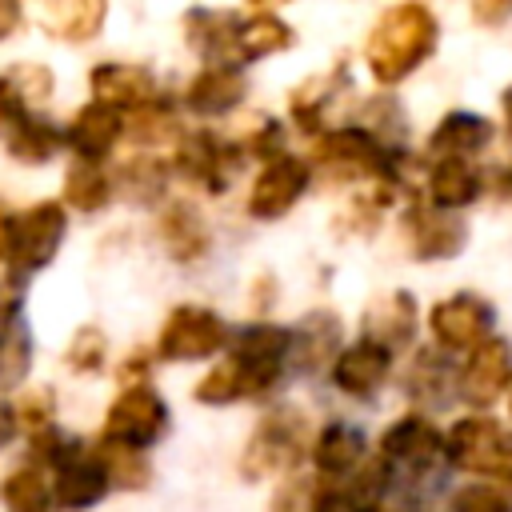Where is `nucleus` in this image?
<instances>
[{
	"mask_svg": "<svg viewBox=\"0 0 512 512\" xmlns=\"http://www.w3.org/2000/svg\"><path fill=\"white\" fill-rule=\"evenodd\" d=\"M228 328L224 320L204 308V304H180L168 312L160 336H156V356L160 360H208L224 352Z\"/></svg>",
	"mask_w": 512,
	"mask_h": 512,
	"instance_id": "nucleus-8",
	"label": "nucleus"
},
{
	"mask_svg": "<svg viewBox=\"0 0 512 512\" xmlns=\"http://www.w3.org/2000/svg\"><path fill=\"white\" fill-rule=\"evenodd\" d=\"M240 148H244V156H256V160H268V164L280 160L284 156V124L260 120V128H252Z\"/></svg>",
	"mask_w": 512,
	"mask_h": 512,
	"instance_id": "nucleus-44",
	"label": "nucleus"
},
{
	"mask_svg": "<svg viewBox=\"0 0 512 512\" xmlns=\"http://www.w3.org/2000/svg\"><path fill=\"white\" fill-rule=\"evenodd\" d=\"M308 184H312V160L284 152L280 160H272V164L260 168V176H256L244 208L256 220H276L288 208H296V200L308 192Z\"/></svg>",
	"mask_w": 512,
	"mask_h": 512,
	"instance_id": "nucleus-12",
	"label": "nucleus"
},
{
	"mask_svg": "<svg viewBox=\"0 0 512 512\" xmlns=\"http://www.w3.org/2000/svg\"><path fill=\"white\" fill-rule=\"evenodd\" d=\"M4 148L20 164H44L64 148V128H56L44 116H24L4 132Z\"/></svg>",
	"mask_w": 512,
	"mask_h": 512,
	"instance_id": "nucleus-31",
	"label": "nucleus"
},
{
	"mask_svg": "<svg viewBox=\"0 0 512 512\" xmlns=\"http://www.w3.org/2000/svg\"><path fill=\"white\" fill-rule=\"evenodd\" d=\"M444 460L460 472L512 484V440L492 416H460L444 436Z\"/></svg>",
	"mask_w": 512,
	"mask_h": 512,
	"instance_id": "nucleus-4",
	"label": "nucleus"
},
{
	"mask_svg": "<svg viewBox=\"0 0 512 512\" xmlns=\"http://www.w3.org/2000/svg\"><path fill=\"white\" fill-rule=\"evenodd\" d=\"M108 492H112V484H108L96 452H88V448L72 452L60 468H52V500L68 512H84V508L100 504Z\"/></svg>",
	"mask_w": 512,
	"mask_h": 512,
	"instance_id": "nucleus-19",
	"label": "nucleus"
},
{
	"mask_svg": "<svg viewBox=\"0 0 512 512\" xmlns=\"http://www.w3.org/2000/svg\"><path fill=\"white\" fill-rule=\"evenodd\" d=\"M292 40H296L292 28L276 12H268V8L244 12L240 32H236V64H252V60H264L272 52H284V48H292Z\"/></svg>",
	"mask_w": 512,
	"mask_h": 512,
	"instance_id": "nucleus-29",
	"label": "nucleus"
},
{
	"mask_svg": "<svg viewBox=\"0 0 512 512\" xmlns=\"http://www.w3.org/2000/svg\"><path fill=\"white\" fill-rule=\"evenodd\" d=\"M16 432H20L16 412H12V404H4V400H0V448H8V444L16 440Z\"/></svg>",
	"mask_w": 512,
	"mask_h": 512,
	"instance_id": "nucleus-49",
	"label": "nucleus"
},
{
	"mask_svg": "<svg viewBox=\"0 0 512 512\" xmlns=\"http://www.w3.org/2000/svg\"><path fill=\"white\" fill-rule=\"evenodd\" d=\"M104 360H108V336L96 324L76 328L72 340H68V348H64V364L72 372H80V376H92V372L104 368Z\"/></svg>",
	"mask_w": 512,
	"mask_h": 512,
	"instance_id": "nucleus-39",
	"label": "nucleus"
},
{
	"mask_svg": "<svg viewBox=\"0 0 512 512\" xmlns=\"http://www.w3.org/2000/svg\"><path fill=\"white\" fill-rule=\"evenodd\" d=\"M20 20H24L20 4H12V0H0V40H8V36L20 28Z\"/></svg>",
	"mask_w": 512,
	"mask_h": 512,
	"instance_id": "nucleus-48",
	"label": "nucleus"
},
{
	"mask_svg": "<svg viewBox=\"0 0 512 512\" xmlns=\"http://www.w3.org/2000/svg\"><path fill=\"white\" fill-rule=\"evenodd\" d=\"M156 232H160V244L168 248V256L180 260V264H192V260H200V256L208 252L204 216H200L188 200H172V204L160 212Z\"/></svg>",
	"mask_w": 512,
	"mask_h": 512,
	"instance_id": "nucleus-26",
	"label": "nucleus"
},
{
	"mask_svg": "<svg viewBox=\"0 0 512 512\" xmlns=\"http://www.w3.org/2000/svg\"><path fill=\"white\" fill-rule=\"evenodd\" d=\"M112 176L100 168V164H84L76 160L68 172H64V204L76 208V212H100L112 204Z\"/></svg>",
	"mask_w": 512,
	"mask_h": 512,
	"instance_id": "nucleus-34",
	"label": "nucleus"
},
{
	"mask_svg": "<svg viewBox=\"0 0 512 512\" xmlns=\"http://www.w3.org/2000/svg\"><path fill=\"white\" fill-rule=\"evenodd\" d=\"M68 212L60 200H36L24 212L8 220V268L24 280L40 268H48L64 244Z\"/></svg>",
	"mask_w": 512,
	"mask_h": 512,
	"instance_id": "nucleus-3",
	"label": "nucleus"
},
{
	"mask_svg": "<svg viewBox=\"0 0 512 512\" xmlns=\"http://www.w3.org/2000/svg\"><path fill=\"white\" fill-rule=\"evenodd\" d=\"M12 412H16V424H20L28 436H40V432L52 428L56 396H52V388H24V392L16 396V404H12Z\"/></svg>",
	"mask_w": 512,
	"mask_h": 512,
	"instance_id": "nucleus-42",
	"label": "nucleus"
},
{
	"mask_svg": "<svg viewBox=\"0 0 512 512\" xmlns=\"http://www.w3.org/2000/svg\"><path fill=\"white\" fill-rule=\"evenodd\" d=\"M148 372H152V356L132 352V356L116 368V380H120L124 388H140V384H148Z\"/></svg>",
	"mask_w": 512,
	"mask_h": 512,
	"instance_id": "nucleus-46",
	"label": "nucleus"
},
{
	"mask_svg": "<svg viewBox=\"0 0 512 512\" xmlns=\"http://www.w3.org/2000/svg\"><path fill=\"white\" fill-rule=\"evenodd\" d=\"M452 512H512V496L488 480H472L452 492Z\"/></svg>",
	"mask_w": 512,
	"mask_h": 512,
	"instance_id": "nucleus-43",
	"label": "nucleus"
},
{
	"mask_svg": "<svg viewBox=\"0 0 512 512\" xmlns=\"http://www.w3.org/2000/svg\"><path fill=\"white\" fill-rule=\"evenodd\" d=\"M456 380H460V396L472 408L496 404L512 384V340L488 336L480 348H472V356H468V364L460 368Z\"/></svg>",
	"mask_w": 512,
	"mask_h": 512,
	"instance_id": "nucleus-13",
	"label": "nucleus"
},
{
	"mask_svg": "<svg viewBox=\"0 0 512 512\" xmlns=\"http://www.w3.org/2000/svg\"><path fill=\"white\" fill-rule=\"evenodd\" d=\"M500 108H504V124H508V136H512V84L500 92Z\"/></svg>",
	"mask_w": 512,
	"mask_h": 512,
	"instance_id": "nucleus-50",
	"label": "nucleus"
},
{
	"mask_svg": "<svg viewBox=\"0 0 512 512\" xmlns=\"http://www.w3.org/2000/svg\"><path fill=\"white\" fill-rule=\"evenodd\" d=\"M492 144V124L476 112H448L436 120L428 136V152L436 160H468Z\"/></svg>",
	"mask_w": 512,
	"mask_h": 512,
	"instance_id": "nucleus-24",
	"label": "nucleus"
},
{
	"mask_svg": "<svg viewBox=\"0 0 512 512\" xmlns=\"http://www.w3.org/2000/svg\"><path fill=\"white\" fill-rule=\"evenodd\" d=\"M408 392L424 404H444L452 396V364L440 352L420 348L412 360V372H408Z\"/></svg>",
	"mask_w": 512,
	"mask_h": 512,
	"instance_id": "nucleus-38",
	"label": "nucleus"
},
{
	"mask_svg": "<svg viewBox=\"0 0 512 512\" xmlns=\"http://www.w3.org/2000/svg\"><path fill=\"white\" fill-rule=\"evenodd\" d=\"M360 128H364L368 136H376L384 148H392L396 140H404L408 120H404V108H400L392 96H376V100H368V104H364Z\"/></svg>",
	"mask_w": 512,
	"mask_h": 512,
	"instance_id": "nucleus-40",
	"label": "nucleus"
},
{
	"mask_svg": "<svg viewBox=\"0 0 512 512\" xmlns=\"http://www.w3.org/2000/svg\"><path fill=\"white\" fill-rule=\"evenodd\" d=\"M244 164V148L236 140H224L208 128H196V132H184L176 140V156H172V168L188 180V184H200L204 192L220 196L232 176L240 172Z\"/></svg>",
	"mask_w": 512,
	"mask_h": 512,
	"instance_id": "nucleus-6",
	"label": "nucleus"
},
{
	"mask_svg": "<svg viewBox=\"0 0 512 512\" xmlns=\"http://www.w3.org/2000/svg\"><path fill=\"white\" fill-rule=\"evenodd\" d=\"M92 452H96V460H100V468H104V476H108L112 488H120V492H144L152 484V464H148V456L140 448L100 440Z\"/></svg>",
	"mask_w": 512,
	"mask_h": 512,
	"instance_id": "nucleus-33",
	"label": "nucleus"
},
{
	"mask_svg": "<svg viewBox=\"0 0 512 512\" xmlns=\"http://www.w3.org/2000/svg\"><path fill=\"white\" fill-rule=\"evenodd\" d=\"M492 304L476 292H456L448 300H440L432 312H428V328H432V340L444 348V352H464V348H480L492 332Z\"/></svg>",
	"mask_w": 512,
	"mask_h": 512,
	"instance_id": "nucleus-11",
	"label": "nucleus"
},
{
	"mask_svg": "<svg viewBox=\"0 0 512 512\" xmlns=\"http://www.w3.org/2000/svg\"><path fill=\"white\" fill-rule=\"evenodd\" d=\"M348 512H380V508H376V500H352Z\"/></svg>",
	"mask_w": 512,
	"mask_h": 512,
	"instance_id": "nucleus-51",
	"label": "nucleus"
},
{
	"mask_svg": "<svg viewBox=\"0 0 512 512\" xmlns=\"http://www.w3.org/2000/svg\"><path fill=\"white\" fill-rule=\"evenodd\" d=\"M288 352H292V332L268 320H252L236 340H232V360L244 368V376L252 380L256 396H268L284 368H288Z\"/></svg>",
	"mask_w": 512,
	"mask_h": 512,
	"instance_id": "nucleus-10",
	"label": "nucleus"
},
{
	"mask_svg": "<svg viewBox=\"0 0 512 512\" xmlns=\"http://www.w3.org/2000/svg\"><path fill=\"white\" fill-rule=\"evenodd\" d=\"M52 88H56V76L48 64L20 60V64L4 68L0 72V128L8 132L16 120L36 116V108L48 104Z\"/></svg>",
	"mask_w": 512,
	"mask_h": 512,
	"instance_id": "nucleus-17",
	"label": "nucleus"
},
{
	"mask_svg": "<svg viewBox=\"0 0 512 512\" xmlns=\"http://www.w3.org/2000/svg\"><path fill=\"white\" fill-rule=\"evenodd\" d=\"M32 368V336L24 320L0 340V388H16Z\"/></svg>",
	"mask_w": 512,
	"mask_h": 512,
	"instance_id": "nucleus-41",
	"label": "nucleus"
},
{
	"mask_svg": "<svg viewBox=\"0 0 512 512\" xmlns=\"http://www.w3.org/2000/svg\"><path fill=\"white\" fill-rule=\"evenodd\" d=\"M108 4L100 0H64V4H44L40 20L48 28V36L64 40V44H88L100 28H104Z\"/></svg>",
	"mask_w": 512,
	"mask_h": 512,
	"instance_id": "nucleus-30",
	"label": "nucleus"
},
{
	"mask_svg": "<svg viewBox=\"0 0 512 512\" xmlns=\"http://www.w3.org/2000/svg\"><path fill=\"white\" fill-rule=\"evenodd\" d=\"M316 164L332 180H376L380 192H396L400 184V152L384 148L360 124L328 128L324 136H316Z\"/></svg>",
	"mask_w": 512,
	"mask_h": 512,
	"instance_id": "nucleus-2",
	"label": "nucleus"
},
{
	"mask_svg": "<svg viewBox=\"0 0 512 512\" xmlns=\"http://www.w3.org/2000/svg\"><path fill=\"white\" fill-rule=\"evenodd\" d=\"M348 88H352V80H348L344 64H332L324 76L304 80V84L292 92V100H288L296 128H300V132H308V136H316V132L324 136V132H328V128H324V108H328L336 96H344Z\"/></svg>",
	"mask_w": 512,
	"mask_h": 512,
	"instance_id": "nucleus-25",
	"label": "nucleus"
},
{
	"mask_svg": "<svg viewBox=\"0 0 512 512\" xmlns=\"http://www.w3.org/2000/svg\"><path fill=\"white\" fill-rule=\"evenodd\" d=\"M480 172L468 160H436L428 168V204L440 212L468 208L480 200Z\"/></svg>",
	"mask_w": 512,
	"mask_h": 512,
	"instance_id": "nucleus-28",
	"label": "nucleus"
},
{
	"mask_svg": "<svg viewBox=\"0 0 512 512\" xmlns=\"http://www.w3.org/2000/svg\"><path fill=\"white\" fill-rule=\"evenodd\" d=\"M0 500L8 512H44L48 500H52V484H48V472L40 464H20L4 476L0 484Z\"/></svg>",
	"mask_w": 512,
	"mask_h": 512,
	"instance_id": "nucleus-35",
	"label": "nucleus"
},
{
	"mask_svg": "<svg viewBox=\"0 0 512 512\" xmlns=\"http://www.w3.org/2000/svg\"><path fill=\"white\" fill-rule=\"evenodd\" d=\"M124 136H132L136 144H164V140H180L184 132H180L176 108L160 96V100H152V104H144V108L124 116Z\"/></svg>",
	"mask_w": 512,
	"mask_h": 512,
	"instance_id": "nucleus-37",
	"label": "nucleus"
},
{
	"mask_svg": "<svg viewBox=\"0 0 512 512\" xmlns=\"http://www.w3.org/2000/svg\"><path fill=\"white\" fill-rule=\"evenodd\" d=\"M436 40L440 24L428 4H396L372 24L364 40V64L376 84H400L436 52Z\"/></svg>",
	"mask_w": 512,
	"mask_h": 512,
	"instance_id": "nucleus-1",
	"label": "nucleus"
},
{
	"mask_svg": "<svg viewBox=\"0 0 512 512\" xmlns=\"http://www.w3.org/2000/svg\"><path fill=\"white\" fill-rule=\"evenodd\" d=\"M248 96V80L240 68H228V64H208L200 68L188 88H184V104L196 112V116H224L232 112L240 100Z\"/></svg>",
	"mask_w": 512,
	"mask_h": 512,
	"instance_id": "nucleus-21",
	"label": "nucleus"
},
{
	"mask_svg": "<svg viewBox=\"0 0 512 512\" xmlns=\"http://www.w3.org/2000/svg\"><path fill=\"white\" fill-rule=\"evenodd\" d=\"M192 396H196L200 404L224 408V404H236V400H252L256 388H252V380L244 376V368H240L232 356H224L220 364H212V368L200 376V384H196Z\"/></svg>",
	"mask_w": 512,
	"mask_h": 512,
	"instance_id": "nucleus-36",
	"label": "nucleus"
},
{
	"mask_svg": "<svg viewBox=\"0 0 512 512\" xmlns=\"http://www.w3.org/2000/svg\"><path fill=\"white\" fill-rule=\"evenodd\" d=\"M504 184H508V196H512V168L504 172Z\"/></svg>",
	"mask_w": 512,
	"mask_h": 512,
	"instance_id": "nucleus-52",
	"label": "nucleus"
},
{
	"mask_svg": "<svg viewBox=\"0 0 512 512\" xmlns=\"http://www.w3.org/2000/svg\"><path fill=\"white\" fill-rule=\"evenodd\" d=\"M404 232H408V244H412V256L416 260H452L464 252L468 244V228L464 220L432 208V204H416L404 212Z\"/></svg>",
	"mask_w": 512,
	"mask_h": 512,
	"instance_id": "nucleus-15",
	"label": "nucleus"
},
{
	"mask_svg": "<svg viewBox=\"0 0 512 512\" xmlns=\"http://www.w3.org/2000/svg\"><path fill=\"white\" fill-rule=\"evenodd\" d=\"M168 188V164L160 156H128L112 172V192H120L132 204H156Z\"/></svg>",
	"mask_w": 512,
	"mask_h": 512,
	"instance_id": "nucleus-32",
	"label": "nucleus"
},
{
	"mask_svg": "<svg viewBox=\"0 0 512 512\" xmlns=\"http://www.w3.org/2000/svg\"><path fill=\"white\" fill-rule=\"evenodd\" d=\"M88 88H92V100H100V104H108L116 112H136V108L160 100L156 76L144 64H124V60L92 64Z\"/></svg>",
	"mask_w": 512,
	"mask_h": 512,
	"instance_id": "nucleus-14",
	"label": "nucleus"
},
{
	"mask_svg": "<svg viewBox=\"0 0 512 512\" xmlns=\"http://www.w3.org/2000/svg\"><path fill=\"white\" fill-rule=\"evenodd\" d=\"M392 372V352L376 340H356L332 360V384L352 400H372Z\"/></svg>",
	"mask_w": 512,
	"mask_h": 512,
	"instance_id": "nucleus-16",
	"label": "nucleus"
},
{
	"mask_svg": "<svg viewBox=\"0 0 512 512\" xmlns=\"http://www.w3.org/2000/svg\"><path fill=\"white\" fill-rule=\"evenodd\" d=\"M188 44L208 60V64H236V32H240V12H212V8H192L184 16Z\"/></svg>",
	"mask_w": 512,
	"mask_h": 512,
	"instance_id": "nucleus-23",
	"label": "nucleus"
},
{
	"mask_svg": "<svg viewBox=\"0 0 512 512\" xmlns=\"http://www.w3.org/2000/svg\"><path fill=\"white\" fill-rule=\"evenodd\" d=\"M340 316L320 308V312H308L300 316V324L292 328V352H288V368L296 372H316L320 364L336 360L340 356Z\"/></svg>",
	"mask_w": 512,
	"mask_h": 512,
	"instance_id": "nucleus-20",
	"label": "nucleus"
},
{
	"mask_svg": "<svg viewBox=\"0 0 512 512\" xmlns=\"http://www.w3.org/2000/svg\"><path fill=\"white\" fill-rule=\"evenodd\" d=\"M412 336H416V296L412 292L396 288V292H388V296L368 304V312H364V340H376L388 352H396V348H408Z\"/></svg>",
	"mask_w": 512,
	"mask_h": 512,
	"instance_id": "nucleus-22",
	"label": "nucleus"
},
{
	"mask_svg": "<svg viewBox=\"0 0 512 512\" xmlns=\"http://www.w3.org/2000/svg\"><path fill=\"white\" fill-rule=\"evenodd\" d=\"M364 460V432L344 424V420H332L320 428V436L312 440V464L320 476H348L356 464Z\"/></svg>",
	"mask_w": 512,
	"mask_h": 512,
	"instance_id": "nucleus-27",
	"label": "nucleus"
},
{
	"mask_svg": "<svg viewBox=\"0 0 512 512\" xmlns=\"http://www.w3.org/2000/svg\"><path fill=\"white\" fill-rule=\"evenodd\" d=\"M444 460V432L428 420V416H400L396 424H388V432L380 436V464L388 472H404V476H424Z\"/></svg>",
	"mask_w": 512,
	"mask_h": 512,
	"instance_id": "nucleus-9",
	"label": "nucleus"
},
{
	"mask_svg": "<svg viewBox=\"0 0 512 512\" xmlns=\"http://www.w3.org/2000/svg\"><path fill=\"white\" fill-rule=\"evenodd\" d=\"M508 16H512V0H504V4H488V0L472 4V20H476V24H500V20H508Z\"/></svg>",
	"mask_w": 512,
	"mask_h": 512,
	"instance_id": "nucleus-47",
	"label": "nucleus"
},
{
	"mask_svg": "<svg viewBox=\"0 0 512 512\" xmlns=\"http://www.w3.org/2000/svg\"><path fill=\"white\" fill-rule=\"evenodd\" d=\"M168 432V404L152 384L140 388H124L104 416V436L112 444H128V448H152L160 436Z\"/></svg>",
	"mask_w": 512,
	"mask_h": 512,
	"instance_id": "nucleus-7",
	"label": "nucleus"
},
{
	"mask_svg": "<svg viewBox=\"0 0 512 512\" xmlns=\"http://www.w3.org/2000/svg\"><path fill=\"white\" fill-rule=\"evenodd\" d=\"M304 456V416L292 412V408H280V412H268L244 456H240V476L244 480H264V476H280V472H292Z\"/></svg>",
	"mask_w": 512,
	"mask_h": 512,
	"instance_id": "nucleus-5",
	"label": "nucleus"
},
{
	"mask_svg": "<svg viewBox=\"0 0 512 512\" xmlns=\"http://www.w3.org/2000/svg\"><path fill=\"white\" fill-rule=\"evenodd\" d=\"M312 500H316V484L312 480H300V476H288L272 492L268 512H312Z\"/></svg>",
	"mask_w": 512,
	"mask_h": 512,
	"instance_id": "nucleus-45",
	"label": "nucleus"
},
{
	"mask_svg": "<svg viewBox=\"0 0 512 512\" xmlns=\"http://www.w3.org/2000/svg\"><path fill=\"white\" fill-rule=\"evenodd\" d=\"M120 136H124V112H116V108H108L100 100H88L72 116V124L64 128V144L84 164H100L120 144Z\"/></svg>",
	"mask_w": 512,
	"mask_h": 512,
	"instance_id": "nucleus-18",
	"label": "nucleus"
}]
</instances>
